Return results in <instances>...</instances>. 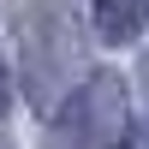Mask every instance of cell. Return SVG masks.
<instances>
[{
	"mask_svg": "<svg viewBox=\"0 0 149 149\" xmlns=\"http://www.w3.org/2000/svg\"><path fill=\"white\" fill-rule=\"evenodd\" d=\"M149 24V0H95V30L107 48L137 42V30Z\"/></svg>",
	"mask_w": 149,
	"mask_h": 149,
	"instance_id": "7a4b0ae2",
	"label": "cell"
},
{
	"mask_svg": "<svg viewBox=\"0 0 149 149\" xmlns=\"http://www.w3.org/2000/svg\"><path fill=\"white\" fill-rule=\"evenodd\" d=\"M143 137H149V131H143ZM137 149H149V143H137Z\"/></svg>",
	"mask_w": 149,
	"mask_h": 149,
	"instance_id": "277c9868",
	"label": "cell"
},
{
	"mask_svg": "<svg viewBox=\"0 0 149 149\" xmlns=\"http://www.w3.org/2000/svg\"><path fill=\"white\" fill-rule=\"evenodd\" d=\"M6 95H12V84H6V66H0V113H6Z\"/></svg>",
	"mask_w": 149,
	"mask_h": 149,
	"instance_id": "3957f363",
	"label": "cell"
},
{
	"mask_svg": "<svg viewBox=\"0 0 149 149\" xmlns=\"http://www.w3.org/2000/svg\"><path fill=\"white\" fill-rule=\"evenodd\" d=\"M60 149H119L131 137V107H125V84L119 78H90L84 90L66 95L54 119Z\"/></svg>",
	"mask_w": 149,
	"mask_h": 149,
	"instance_id": "6da1fadb",
	"label": "cell"
}]
</instances>
